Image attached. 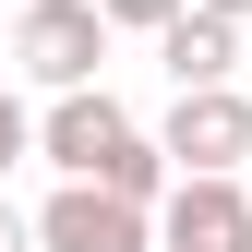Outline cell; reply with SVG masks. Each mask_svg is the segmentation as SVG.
Instances as JSON below:
<instances>
[{"label": "cell", "instance_id": "cell-11", "mask_svg": "<svg viewBox=\"0 0 252 252\" xmlns=\"http://www.w3.org/2000/svg\"><path fill=\"white\" fill-rule=\"evenodd\" d=\"M240 192H252V156H240Z\"/></svg>", "mask_w": 252, "mask_h": 252}, {"label": "cell", "instance_id": "cell-5", "mask_svg": "<svg viewBox=\"0 0 252 252\" xmlns=\"http://www.w3.org/2000/svg\"><path fill=\"white\" fill-rule=\"evenodd\" d=\"M156 252H252V192L240 180H168L156 192Z\"/></svg>", "mask_w": 252, "mask_h": 252}, {"label": "cell", "instance_id": "cell-9", "mask_svg": "<svg viewBox=\"0 0 252 252\" xmlns=\"http://www.w3.org/2000/svg\"><path fill=\"white\" fill-rule=\"evenodd\" d=\"M0 252H36V228H24V216H12V204H0Z\"/></svg>", "mask_w": 252, "mask_h": 252}, {"label": "cell", "instance_id": "cell-2", "mask_svg": "<svg viewBox=\"0 0 252 252\" xmlns=\"http://www.w3.org/2000/svg\"><path fill=\"white\" fill-rule=\"evenodd\" d=\"M156 156H168V180H240L252 156V96L240 84H192V96L168 108V132H144Z\"/></svg>", "mask_w": 252, "mask_h": 252}, {"label": "cell", "instance_id": "cell-6", "mask_svg": "<svg viewBox=\"0 0 252 252\" xmlns=\"http://www.w3.org/2000/svg\"><path fill=\"white\" fill-rule=\"evenodd\" d=\"M156 60H168V84H180V96H192V84H228V72H240V24L180 0V12L156 24Z\"/></svg>", "mask_w": 252, "mask_h": 252}, {"label": "cell", "instance_id": "cell-3", "mask_svg": "<svg viewBox=\"0 0 252 252\" xmlns=\"http://www.w3.org/2000/svg\"><path fill=\"white\" fill-rule=\"evenodd\" d=\"M96 60H108L96 0H24V12H12V72H24V84L72 96V84H96Z\"/></svg>", "mask_w": 252, "mask_h": 252}, {"label": "cell", "instance_id": "cell-1", "mask_svg": "<svg viewBox=\"0 0 252 252\" xmlns=\"http://www.w3.org/2000/svg\"><path fill=\"white\" fill-rule=\"evenodd\" d=\"M36 156H48L60 180H96V192H120V204H156V192H168V156L132 132V108H120L108 84H72V96H48Z\"/></svg>", "mask_w": 252, "mask_h": 252}, {"label": "cell", "instance_id": "cell-10", "mask_svg": "<svg viewBox=\"0 0 252 252\" xmlns=\"http://www.w3.org/2000/svg\"><path fill=\"white\" fill-rule=\"evenodd\" d=\"M192 12H228V24H252V0H192Z\"/></svg>", "mask_w": 252, "mask_h": 252}, {"label": "cell", "instance_id": "cell-8", "mask_svg": "<svg viewBox=\"0 0 252 252\" xmlns=\"http://www.w3.org/2000/svg\"><path fill=\"white\" fill-rule=\"evenodd\" d=\"M168 12H180V0H96V24H108V36H120V24H132V36H156Z\"/></svg>", "mask_w": 252, "mask_h": 252}, {"label": "cell", "instance_id": "cell-7", "mask_svg": "<svg viewBox=\"0 0 252 252\" xmlns=\"http://www.w3.org/2000/svg\"><path fill=\"white\" fill-rule=\"evenodd\" d=\"M24 156H36V108H24V96H12V84H0V180H12V168H24Z\"/></svg>", "mask_w": 252, "mask_h": 252}, {"label": "cell", "instance_id": "cell-4", "mask_svg": "<svg viewBox=\"0 0 252 252\" xmlns=\"http://www.w3.org/2000/svg\"><path fill=\"white\" fill-rule=\"evenodd\" d=\"M24 228H36V252H156V204H120L96 180H60Z\"/></svg>", "mask_w": 252, "mask_h": 252}]
</instances>
